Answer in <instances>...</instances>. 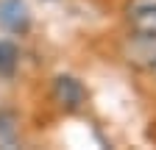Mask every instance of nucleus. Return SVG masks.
<instances>
[{
	"instance_id": "obj_5",
	"label": "nucleus",
	"mask_w": 156,
	"mask_h": 150,
	"mask_svg": "<svg viewBox=\"0 0 156 150\" xmlns=\"http://www.w3.org/2000/svg\"><path fill=\"white\" fill-rule=\"evenodd\" d=\"M17 61H20V50H17V45L9 42V39H0V75H3V78L14 75Z\"/></svg>"
},
{
	"instance_id": "obj_6",
	"label": "nucleus",
	"mask_w": 156,
	"mask_h": 150,
	"mask_svg": "<svg viewBox=\"0 0 156 150\" xmlns=\"http://www.w3.org/2000/svg\"><path fill=\"white\" fill-rule=\"evenodd\" d=\"M17 145V117L14 111H0V147Z\"/></svg>"
},
{
	"instance_id": "obj_2",
	"label": "nucleus",
	"mask_w": 156,
	"mask_h": 150,
	"mask_svg": "<svg viewBox=\"0 0 156 150\" xmlns=\"http://www.w3.org/2000/svg\"><path fill=\"white\" fill-rule=\"evenodd\" d=\"M0 25L11 33H23L31 25V14L23 0H0Z\"/></svg>"
},
{
	"instance_id": "obj_4",
	"label": "nucleus",
	"mask_w": 156,
	"mask_h": 150,
	"mask_svg": "<svg viewBox=\"0 0 156 150\" xmlns=\"http://www.w3.org/2000/svg\"><path fill=\"white\" fill-rule=\"evenodd\" d=\"M128 25L134 33H142V36H153L156 39V9L151 11H134L128 14Z\"/></svg>"
},
{
	"instance_id": "obj_8",
	"label": "nucleus",
	"mask_w": 156,
	"mask_h": 150,
	"mask_svg": "<svg viewBox=\"0 0 156 150\" xmlns=\"http://www.w3.org/2000/svg\"><path fill=\"white\" fill-rule=\"evenodd\" d=\"M151 70H153V72H156V61H153V67H151Z\"/></svg>"
},
{
	"instance_id": "obj_1",
	"label": "nucleus",
	"mask_w": 156,
	"mask_h": 150,
	"mask_svg": "<svg viewBox=\"0 0 156 150\" xmlns=\"http://www.w3.org/2000/svg\"><path fill=\"white\" fill-rule=\"evenodd\" d=\"M84 97H87V92H84L81 81L70 78V75H58V78L53 81V100L62 106L64 111H75V108H81Z\"/></svg>"
},
{
	"instance_id": "obj_3",
	"label": "nucleus",
	"mask_w": 156,
	"mask_h": 150,
	"mask_svg": "<svg viewBox=\"0 0 156 150\" xmlns=\"http://www.w3.org/2000/svg\"><path fill=\"white\" fill-rule=\"evenodd\" d=\"M126 59L134 67H153V61H156V39L153 36H142V33L131 36V42L126 45Z\"/></svg>"
},
{
	"instance_id": "obj_7",
	"label": "nucleus",
	"mask_w": 156,
	"mask_h": 150,
	"mask_svg": "<svg viewBox=\"0 0 156 150\" xmlns=\"http://www.w3.org/2000/svg\"><path fill=\"white\" fill-rule=\"evenodd\" d=\"M151 9H156V0H128V6H126L128 14H134V11H151Z\"/></svg>"
}]
</instances>
